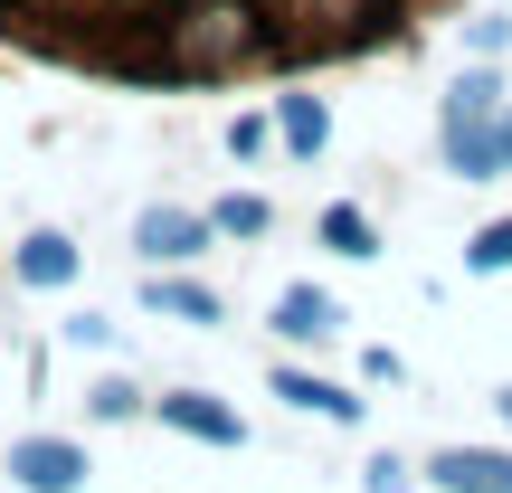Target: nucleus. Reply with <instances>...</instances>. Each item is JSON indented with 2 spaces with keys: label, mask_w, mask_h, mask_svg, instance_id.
<instances>
[{
  "label": "nucleus",
  "mask_w": 512,
  "mask_h": 493,
  "mask_svg": "<svg viewBox=\"0 0 512 493\" xmlns=\"http://www.w3.org/2000/svg\"><path fill=\"white\" fill-rule=\"evenodd\" d=\"M152 313H181V323H219V294L209 285H181V275H152Z\"/></svg>",
  "instance_id": "9d476101"
},
{
  "label": "nucleus",
  "mask_w": 512,
  "mask_h": 493,
  "mask_svg": "<svg viewBox=\"0 0 512 493\" xmlns=\"http://www.w3.org/2000/svg\"><path fill=\"white\" fill-rule=\"evenodd\" d=\"M275 38L256 29L247 0H190L181 19H162V76H228L247 57H266Z\"/></svg>",
  "instance_id": "f257e3e1"
},
{
  "label": "nucleus",
  "mask_w": 512,
  "mask_h": 493,
  "mask_svg": "<svg viewBox=\"0 0 512 493\" xmlns=\"http://www.w3.org/2000/svg\"><path fill=\"white\" fill-rule=\"evenodd\" d=\"M427 475H437L446 493H512V456H484V446H446Z\"/></svg>",
  "instance_id": "39448f33"
},
{
  "label": "nucleus",
  "mask_w": 512,
  "mask_h": 493,
  "mask_svg": "<svg viewBox=\"0 0 512 493\" xmlns=\"http://www.w3.org/2000/svg\"><path fill=\"white\" fill-rule=\"evenodd\" d=\"M465 266H475V275H503V266H512V219H494V228H484V238L465 247Z\"/></svg>",
  "instance_id": "ddd939ff"
},
{
  "label": "nucleus",
  "mask_w": 512,
  "mask_h": 493,
  "mask_svg": "<svg viewBox=\"0 0 512 493\" xmlns=\"http://www.w3.org/2000/svg\"><path fill=\"white\" fill-rule=\"evenodd\" d=\"M10 475L29 484V493H76V484H86V446H67V437H19L10 446Z\"/></svg>",
  "instance_id": "f03ea898"
},
{
  "label": "nucleus",
  "mask_w": 512,
  "mask_h": 493,
  "mask_svg": "<svg viewBox=\"0 0 512 493\" xmlns=\"http://www.w3.org/2000/svg\"><path fill=\"white\" fill-rule=\"evenodd\" d=\"M275 133H285L294 152H323V143H332V114H323V95H285V105H275Z\"/></svg>",
  "instance_id": "1a4fd4ad"
},
{
  "label": "nucleus",
  "mask_w": 512,
  "mask_h": 493,
  "mask_svg": "<svg viewBox=\"0 0 512 493\" xmlns=\"http://www.w3.org/2000/svg\"><path fill=\"white\" fill-rule=\"evenodd\" d=\"M323 247H332V256H380V238H370V219H361L351 200L323 209Z\"/></svg>",
  "instance_id": "9b49d317"
},
{
  "label": "nucleus",
  "mask_w": 512,
  "mask_h": 493,
  "mask_svg": "<svg viewBox=\"0 0 512 493\" xmlns=\"http://www.w3.org/2000/svg\"><path fill=\"white\" fill-rule=\"evenodd\" d=\"M275 399H294V408H323L332 427H361V399H351V389H332V380H313V370H275Z\"/></svg>",
  "instance_id": "6e6552de"
},
{
  "label": "nucleus",
  "mask_w": 512,
  "mask_h": 493,
  "mask_svg": "<svg viewBox=\"0 0 512 493\" xmlns=\"http://www.w3.org/2000/svg\"><path fill=\"white\" fill-rule=\"evenodd\" d=\"M494 143H503V171H512V114H503V124H494Z\"/></svg>",
  "instance_id": "dca6fc26"
},
{
  "label": "nucleus",
  "mask_w": 512,
  "mask_h": 493,
  "mask_svg": "<svg viewBox=\"0 0 512 493\" xmlns=\"http://www.w3.org/2000/svg\"><path fill=\"white\" fill-rule=\"evenodd\" d=\"M503 418H512V389H503Z\"/></svg>",
  "instance_id": "f3484780"
},
{
  "label": "nucleus",
  "mask_w": 512,
  "mask_h": 493,
  "mask_svg": "<svg viewBox=\"0 0 512 493\" xmlns=\"http://www.w3.org/2000/svg\"><path fill=\"white\" fill-rule=\"evenodd\" d=\"M162 427H181V437H200V446H247V427H238V408H219L209 389H162Z\"/></svg>",
  "instance_id": "7ed1b4c3"
},
{
  "label": "nucleus",
  "mask_w": 512,
  "mask_h": 493,
  "mask_svg": "<svg viewBox=\"0 0 512 493\" xmlns=\"http://www.w3.org/2000/svg\"><path fill=\"white\" fill-rule=\"evenodd\" d=\"M209 228H228V238H266V228H275V209H266V200H247V190H228V200L209 209Z\"/></svg>",
  "instance_id": "f8f14e48"
},
{
  "label": "nucleus",
  "mask_w": 512,
  "mask_h": 493,
  "mask_svg": "<svg viewBox=\"0 0 512 493\" xmlns=\"http://www.w3.org/2000/svg\"><path fill=\"white\" fill-rule=\"evenodd\" d=\"M275 332H285V342H323V332H342V304L294 285V294H275Z\"/></svg>",
  "instance_id": "423d86ee"
},
{
  "label": "nucleus",
  "mask_w": 512,
  "mask_h": 493,
  "mask_svg": "<svg viewBox=\"0 0 512 493\" xmlns=\"http://www.w3.org/2000/svg\"><path fill=\"white\" fill-rule=\"evenodd\" d=\"M133 247H143L152 266H181V256L209 247V219L200 209H143V219H133Z\"/></svg>",
  "instance_id": "20e7f679"
},
{
  "label": "nucleus",
  "mask_w": 512,
  "mask_h": 493,
  "mask_svg": "<svg viewBox=\"0 0 512 493\" xmlns=\"http://www.w3.org/2000/svg\"><path fill=\"white\" fill-rule=\"evenodd\" d=\"M408 484H418V475H408L399 456H370V475H361V493H408Z\"/></svg>",
  "instance_id": "2eb2a0df"
},
{
  "label": "nucleus",
  "mask_w": 512,
  "mask_h": 493,
  "mask_svg": "<svg viewBox=\"0 0 512 493\" xmlns=\"http://www.w3.org/2000/svg\"><path fill=\"white\" fill-rule=\"evenodd\" d=\"M95 418H143V389H133V380H105V389H95Z\"/></svg>",
  "instance_id": "4468645a"
},
{
  "label": "nucleus",
  "mask_w": 512,
  "mask_h": 493,
  "mask_svg": "<svg viewBox=\"0 0 512 493\" xmlns=\"http://www.w3.org/2000/svg\"><path fill=\"white\" fill-rule=\"evenodd\" d=\"M19 285H38V294L76 285V247L57 238V228H38V238H19Z\"/></svg>",
  "instance_id": "0eeeda50"
}]
</instances>
